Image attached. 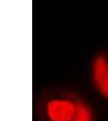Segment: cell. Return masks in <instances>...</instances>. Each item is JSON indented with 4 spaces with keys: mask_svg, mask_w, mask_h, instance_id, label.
I'll list each match as a JSON object with an SVG mask.
<instances>
[{
    "mask_svg": "<svg viewBox=\"0 0 108 121\" xmlns=\"http://www.w3.org/2000/svg\"><path fill=\"white\" fill-rule=\"evenodd\" d=\"M94 85L100 95L108 100V53L96 56L91 67Z\"/></svg>",
    "mask_w": 108,
    "mask_h": 121,
    "instance_id": "obj_2",
    "label": "cell"
},
{
    "mask_svg": "<svg viewBox=\"0 0 108 121\" xmlns=\"http://www.w3.org/2000/svg\"><path fill=\"white\" fill-rule=\"evenodd\" d=\"M38 121H94L93 110L80 96L66 91L45 92L36 105Z\"/></svg>",
    "mask_w": 108,
    "mask_h": 121,
    "instance_id": "obj_1",
    "label": "cell"
}]
</instances>
